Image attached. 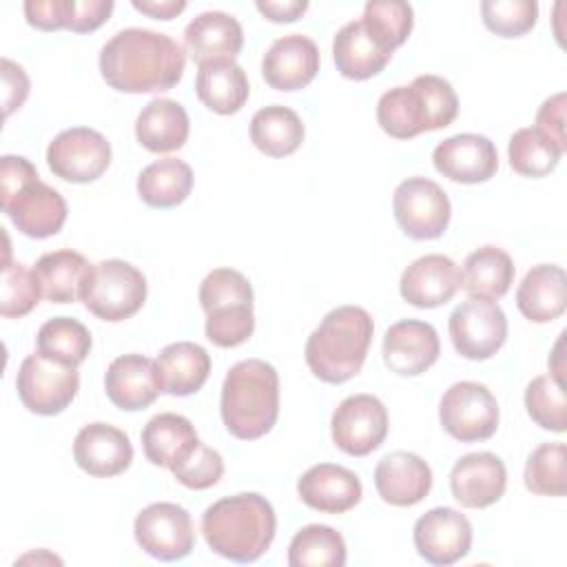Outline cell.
I'll list each match as a JSON object with an SVG mask.
<instances>
[{"label": "cell", "mask_w": 567, "mask_h": 567, "mask_svg": "<svg viewBox=\"0 0 567 567\" xmlns=\"http://www.w3.org/2000/svg\"><path fill=\"white\" fill-rule=\"evenodd\" d=\"M520 315L534 323H549L567 308V275L556 264H538L527 270L516 290Z\"/></svg>", "instance_id": "4316f807"}, {"label": "cell", "mask_w": 567, "mask_h": 567, "mask_svg": "<svg viewBox=\"0 0 567 567\" xmlns=\"http://www.w3.org/2000/svg\"><path fill=\"white\" fill-rule=\"evenodd\" d=\"M24 18L31 27H35L40 31L69 29L71 0H27Z\"/></svg>", "instance_id": "bcb514c9"}, {"label": "cell", "mask_w": 567, "mask_h": 567, "mask_svg": "<svg viewBox=\"0 0 567 567\" xmlns=\"http://www.w3.org/2000/svg\"><path fill=\"white\" fill-rule=\"evenodd\" d=\"M135 11L146 13L155 20H173L175 16H179L186 9L184 0H133L131 2Z\"/></svg>", "instance_id": "816d5d0a"}, {"label": "cell", "mask_w": 567, "mask_h": 567, "mask_svg": "<svg viewBox=\"0 0 567 567\" xmlns=\"http://www.w3.org/2000/svg\"><path fill=\"white\" fill-rule=\"evenodd\" d=\"M399 228L412 239H436L447 230L452 206L447 193L427 177L403 179L392 197Z\"/></svg>", "instance_id": "8fae6325"}, {"label": "cell", "mask_w": 567, "mask_h": 567, "mask_svg": "<svg viewBox=\"0 0 567 567\" xmlns=\"http://www.w3.org/2000/svg\"><path fill=\"white\" fill-rule=\"evenodd\" d=\"M193 190V168L177 157L148 164L137 177V195L151 208L179 206Z\"/></svg>", "instance_id": "e575fe53"}, {"label": "cell", "mask_w": 567, "mask_h": 567, "mask_svg": "<svg viewBox=\"0 0 567 567\" xmlns=\"http://www.w3.org/2000/svg\"><path fill=\"white\" fill-rule=\"evenodd\" d=\"M155 368L162 392L188 396L206 383L210 374V354L199 343L177 341L157 354Z\"/></svg>", "instance_id": "f546056e"}, {"label": "cell", "mask_w": 567, "mask_h": 567, "mask_svg": "<svg viewBox=\"0 0 567 567\" xmlns=\"http://www.w3.org/2000/svg\"><path fill=\"white\" fill-rule=\"evenodd\" d=\"M195 93L199 102L219 115H233L241 111L250 95L246 71L233 60H210L197 66Z\"/></svg>", "instance_id": "83f0119b"}, {"label": "cell", "mask_w": 567, "mask_h": 567, "mask_svg": "<svg viewBox=\"0 0 567 567\" xmlns=\"http://www.w3.org/2000/svg\"><path fill=\"white\" fill-rule=\"evenodd\" d=\"M447 330L461 357L485 361L503 348L507 339V317L496 301L470 297L452 310Z\"/></svg>", "instance_id": "30bf717a"}, {"label": "cell", "mask_w": 567, "mask_h": 567, "mask_svg": "<svg viewBox=\"0 0 567 567\" xmlns=\"http://www.w3.org/2000/svg\"><path fill=\"white\" fill-rule=\"evenodd\" d=\"M40 288L33 270L24 264L4 257L2 286H0V315L4 319H20L29 315L40 301Z\"/></svg>", "instance_id": "7bdbcfd3"}, {"label": "cell", "mask_w": 567, "mask_h": 567, "mask_svg": "<svg viewBox=\"0 0 567 567\" xmlns=\"http://www.w3.org/2000/svg\"><path fill=\"white\" fill-rule=\"evenodd\" d=\"M133 534L142 551L164 563L186 558L195 545L193 518L177 503H153L144 507L135 518Z\"/></svg>", "instance_id": "4fadbf2b"}, {"label": "cell", "mask_w": 567, "mask_h": 567, "mask_svg": "<svg viewBox=\"0 0 567 567\" xmlns=\"http://www.w3.org/2000/svg\"><path fill=\"white\" fill-rule=\"evenodd\" d=\"M414 547L430 565H454L470 554L472 525L452 507H434L414 523Z\"/></svg>", "instance_id": "2e32d148"}, {"label": "cell", "mask_w": 567, "mask_h": 567, "mask_svg": "<svg viewBox=\"0 0 567 567\" xmlns=\"http://www.w3.org/2000/svg\"><path fill=\"white\" fill-rule=\"evenodd\" d=\"M361 22L374 42L392 53L412 33L414 11L401 0H370L363 7Z\"/></svg>", "instance_id": "ab89813d"}, {"label": "cell", "mask_w": 567, "mask_h": 567, "mask_svg": "<svg viewBox=\"0 0 567 567\" xmlns=\"http://www.w3.org/2000/svg\"><path fill=\"white\" fill-rule=\"evenodd\" d=\"M514 261L498 246H483L467 255L461 272V288L470 297L501 299L514 284Z\"/></svg>", "instance_id": "836d02e7"}, {"label": "cell", "mask_w": 567, "mask_h": 567, "mask_svg": "<svg viewBox=\"0 0 567 567\" xmlns=\"http://www.w3.org/2000/svg\"><path fill=\"white\" fill-rule=\"evenodd\" d=\"M372 332V317L361 306L330 310L306 341L303 354L310 372L332 385L350 381L363 368Z\"/></svg>", "instance_id": "3957f363"}, {"label": "cell", "mask_w": 567, "mask_h": 567, "mask_svg": "<svg viewBox=\"0 0 567 567\" xmlns=\"http://www.w3.org/2000/svg\"><path fill=\"white\" fill-rule=\"evenodd\" d=\"M565 334L567 332H560L556 346H554V352L549 354V377L565 388V363H563V346H565Z\"/></svg>", "instance_id": "f5cc1de1"}, {"label": "cell", "mask_w": 567, "mask_h": 567, "mask_svg": "<svg viewBox=\"0 0 567 567\" xmlns=\"http://www.w3.org/2000/svg\"><path fill=\"white\" fill-rule=\"evenodd\" d=\"M252 299V286L239 270H210L199 286L206 339L217 348H237L248 341L255 330Z\"/></svg>", "instance_id": "8992f818"}, {"label": "cell", "mask_w": 567, "mask_h": 567, "mask_svg": "<svg viewBox=\"0 0 567 567\" xmlns=\"http://www.w3.org/2000/svg\"><path fill=\"white\" fill-rule=\"evenodd\" d=\"M507 487L505 463L492 452L461 456L450 472L452 496L470 509H483L501 501Z\"/></svg>", "instance_id": "d6986e66"}, {"label": "cell", "mask_w": 567, "mask_h": 567, "mask_svg": "<svg viewBox=\"0 0 567 567\" xmlns=\"http://www.w3.org/2000/svg\"><path fill=\"white\" fill-rule=\"evenodd\" d=\"M35 343L40 354L78 368L91 352V332L78 319L53 317L40 326Z\"/></svg>", "instance_id": "74e56055"}, {"label": "cell", "mask_w": 567, "mask_h": 567, "mask_svg": "<svg viewBox=\"0 0 567 567\" xmlns=\"http://www.w3.org/2000/svg\"><path fill=\"white\" fill-rule=\"evenodd\" d=\"M16 388L29 412L53 416L66 410L75 399L80 390V374L75 365H66L35 352L24 357L20 363Z\"/></svg>", "instance_id": "ba28073f"}, {"label": "cell", "mask_w": 567, "mask_h": 567, "mask_svg": "<svg viewBox=\"0 0 567 567\" xmlns=\"http://www.w3.org/2000/svg\"><path fill=\"white\" fill-rule=\"evenodd\" d=\"M507 157H509V166L518 175L545 177L558 166L563 151L549 137H545L536 126H525L509 137Z\"/></svg>", "instance_id": "f35d334b"}, {"label": "cell", "mask_w": 567, "mask_h": 567, "mask_svg": "<svg viewBox=\"0 0 567 567\" xmlns=\"http://www.w3.org/2000/svg\"><path fill=\"white\" fill-rule=\"evenodd\" d=\"M104 390L120 410H146L162 392L155 361L135 352L113 359L104 374Z\"/></svg>", "instance_id": "603a6c76"}, {"label": "cell", "mask_w": 567, "mask_h": 567, "mask_svg": "<svg viewBox=\"0 0 567 567\" xmlns=\"http://www.w3.org/2000/svg\"><path fill=\"white\" fill-rule=\"evenodd\" d=\"M334 445L350 456H368L388 434V410L372 394H352L343 399L330 419Z\"/></svg>", "instance_id": "5bb4252c"}, {"label": "cell", "mask_w": 567, "mask_h": 567, "mask_svg": "<svg viewBox=\"0 0 567 567\" xmlns=\"http://www.w3.org/2000/svg\"><path fill=\"white\" fill-rule=\"evenodd\" d=\"M186 51L166 33L122 29L100 51L102 80L120 93L171 91L184 75Z\"/></svg>", "instance_id": "6da1fadb"}, {"label": "cell", "mask_w": 567, "mask_h": 567, "mask_svg": "<svg viewBox=\"0 0 567 567\" xmlns=\"http://www.w3.org/2000/svg\"><path fill=\"white\" fill-rule=\"evenodd\" d=\"M221 421L239 441L261 439L279 416V374L261 359L235 363L221 385Z\"/></svg>", "instance_id": "277c9868"}, {"label": "cell", "mask_w": 567, "mask_h": 567, "mask_svg": "<svg viewBox=\"0 0 567 567\" xmlns=\"http://www.w3.org/2000/svg\"><path fill=\"white\" fill-rule=\"evenodd\" d=\"M171 472L175 481L188 489H208L224 476V458L217 450L199 441L184 461L171 467Z\"/></svg>", "instance_id": "f6af8a7d"}, {"label": "cell", "mask_w": 567, "mask_h": 567, "mask_svg": "<svg viewBox=\"0 0 567 567\" xmlns=\"http://www.w3.org/2000/svg\"><path fill=\"white\" fill-rule=\"evenodd\" d=\"M184 47L197 66L210 60H235L244 47V29L230 13L204 11L184 29Z\"/></svg>", "instance_id": "484cf974"}, {"label": "cell", "mask_w": 567, "mask_h": 567, "mask_svg": "<svg viewBox=\"0 0 567 567\" xmlns=\"http://www.w3.org/2000/svg\"><path fill=\"white\" fill-rule=\"evenodd\" d=\"M301 117L281 104L259 109L250 120V140L268 157L292 155L303 142Z\"/></svg>", "instance_id": "d590c367"}, {"label": "cell", "mask_w": 567, "mask_h": 567, "mask_svg": "<svg viewBox=\"0 0 567 567\" xmlns=\"http://www.w3.org/2000/svg\"><path fill=\"white\" fill-rule=\"evenodd\" d=\"M458 115L452 84L439 75H416L408 86L385 91L377 102V122L390 137L412 140L450 126Z\"/></svg>", "instance_id": "5b68a950"}, {"label": "cell", "mask_w": 567, "mask_h": 567, "mask_svg": "<svg viewBox=\"0 0 567 567\" xmlns=\"http://www.w3.org/2000/svg\"><path fill=\"white\" fill-rule=\"evenodd\" d=\"M275 529L272 505L255 492L219 498L202 516V534L208 547L233 563L261 558L275 538Z\"/></svg>", "instance_id": "7a4b0ae2"}, {"label": "cell", "mask_w": 567, "mask_h": 567, "mask_svg": "<svg viewBox=\"0 0 567 567\" xmlns=\"http://www.w3.org/2000/svg\"><path fill=\"white\" fill-rule=\"evenodd\" d=\"M199 443L193 423L175 412H162L153 416L142 430L144 456L157 467H175Z\"/></svg>", "instance_id": "1f68e13d"}, {"label": "cell", "mask_w": 567, "mask_h": 567, "mask_svg": "<svg viewBox=\"0 0 567 567\" xmlns=\"http://www.w3.org/2000/svg\"><path fill=\"white\" fill-rule=\"evenodd\" d=\"M374 487L379 496L394 507H412L432 489L430 465L412 452L385 454L374 467Z\"/></svg>", "instance_id": "cb8c5ba5"}, {"label": "cell", "mask_w": 567, "mask_h": 567, "mask_svg": "<svg viewBox=\"0 0 567 567\" xmlns=\"http://www.w3.org/2000/svg\"><path fill=\"white\" fill-rule=\"evenodd\" d=\"M146 277L124 259H104L89 266L80 299L102 321H124L146 301Z\"/></svg>", "instance_id": "52a82bcc"}, {"label": "cell", "mask_w": 567, "mask_h": 567, "mask_svg": "<svg viewBox=\"0 0 567 567\" xmlns=\"http://www.w3.org/2000/svg\"><path fill=\"white\" fill-rule=\"evenodd\" d=\"M51 173L71 184H89L104 175L111 164V144L86 126H73L58 133L47 148Z\"/></svg>", "instance_id": "7c38bea8"}, {"label": "cell", "mask_w": 567, "mask_h": 567, "mask_svg": "<svg viewBox=\"0 0 567 567\" xmlns=\"http://www.w3.org/2000/svg\"><path fill=\"white\" fill-rule=\"evenodd\" d=\"M73 458L89 476L109 478L128 470L133 461V445L120 427L109 423H89L75 434Z\"/></svg>", "instance_id": "44dd1931"}, {"label": "cell", "mask_w": 567, "mask_h": 567, "mask_svg": "<svg viewBox=\"0 0 567 567\" xmlns=\"http://www.w3.org/2000/svg\"><path fill=\"white\" fill-rule=\"evenodd\" d=\"M565 443H543L538 445L525 463V487L538 496H565Z\"/></svg>", "instance_id": "60d3db41"}, {"label": "cell", "mask_w": 567, "mask_h": 567, "mask_svg": "<svg viewBox=\"0 0 567 567\" xmlns=\"http://www.w3.org/2000/svg\"><path fill=\"white\" fill-rule=\"evenodd\" d=\"M89 266L91 264L71 248L44 252L33 266L40 295L51 303L78 301Z\"/></svg>", "instance_id": "d6a6232c"}, {"label": "cell", "mask_w": 567, "mask_h": 567, "mask_svg": "<svg viewBox=\"0 0 567 567\" xmlns=\"http://www.w3.org/2000/svg\"><path fill=\"white\" fill-rule=\"evenodd\" d=\"M441 341L432 323L403 319L392 323L383 337V363L399 377H416L436 363Z\"/></svg>", "instance_id": "ac0fdd59"}, {"label": "cell", "mask_w": 567, "mask_h": 567, "mask_svg": "<svg viewBox=\"0 0 567 567\" xmlns=\"http://www.w3.org/2000/svg\"><path fill=\"white\" fill-rule=\"evenodd\" d=\"M496 396L476 381H458L445 390L439 403V421L443 430L461 441H487L498 430Z\"/></svg>", "instance_id": "9c48e42d"}, {"label": "cell", "mask_w": 567, "mask_h": 567, "mask_svg": "<svg viewBox=\"0 0 567 567\" xmlns=\"http://www.w3.org/2000/svg\"><path fill=\"white\" fill-rule=\"evenodd\" d=\"M2 208L16 228L33 239L58 235L66 221L64 197L40 177L2 193Z\"/></svg>", "instance_id": "9a60e30c"}, {"label": "cell", "mask_w": 567, "mask_h": 567, "mask_svg": "<svg viewBox=\"0 0 567 567\" xmlns=\"http://www.w3.org/2000/svg\"><path fill=\"white\" fill-rule=\"evenodd\" d=\"M346 558L343 536L328 525L301 527L288 547L290 567H343Z\"/></svg>", "instance_id": "8d00e7d4"}, {"label": "cell", "mask_w": 567, "mask_h": 567, "mask_svg": "<svg viewBox=\"0 0 567 567\" xmlns=\"http://www.w3.org/2000/svg\"><path fill=\"white\" fill-rule=\"evenodd\" d=\"M319 49L315 40L290 33L270 44L261 60V75L270 89L299 91L308 86L319 71Z\"/></svg>", "instance_id": "ffe728a7"}, {"label": "cell", "mask_w": 567, "mask_h": 567, "mask_svg": "<svg viewBox=\"0 0 567 567\" xmlns=\"http://www.w3.org/2000/svg\"><path fill=\"white\" fill-rule=\"evenodd\" d=\"M332 55L337 71L343 78L357 82L379 75L392 58L390 51L374 42L361 20H352L337 31L332 42Z\"/></svg>", "instance_id": "4dcf8cb0"}, {"label": "cell", "mask_w": 567, "mask_h": 567, "mask_svg": "<svg viewBox=\"0 0 567 567\" xmlns=\"http://www.w3.org/2000/svg\"><path fill=\"white\" fill-rule=\"evenodd\" d=\"M2 86H4V117L20 109L29 95V78L24 69L9 58L2 60Z\"/></svg>", "instance_id": "681fc988"}, {"label": "cell", "mask_w": 567, "mask_h": 567, "mask_svg": "<svg viewBox=\"0 0 567 567\" xmlns=\"http://www.w3.org/2000/svg\"><path fill=\"white\" fill-rule=\"evenodd\" d=\"M188 131L186 109L168 97L151 100L135 120V137L151 153L179 151L188 140Z\"/></svg>", "instance_id": "f1b7e54d"}, {"label": "cell", "mask_w": 567, "mask_h": 567, "mask_svg": "<svg viewBox=\"0 0 567 567\" xmlns=\"http://www.w3.org/2000/svg\"><path fill=\"white\" fill-rule=\"evenodd\" d=\"M525 408L529 419L549 432L567 430V399L565 388L549 374L536 377L525 390Z\"/></svg>", "instance_id": "b9f144b4"}, {"label": "cell", "mask_w": 567, "mask_h": 567, "mask_svg": "<svg viewBox=\"0 0 567 567\" xmlns=\"http://www.w3.org/2000/svg\"><path fill=\"white\" fill-rule=\"evenodd\" d=\"M113 7L115 4L111 0H71L69 31L89 33L100 29L113 13Z\"/></svg>", "instance_id": "c3c4849f"}, {"label": "cell", "mask_w": 567, "mask_h": 567, "mask_svg": "<svg viewBox=\"0 0 567 567\" xmlns=\"http://www.w3.org/2000/svg\"><path fill=\"white\" fill-rule=\"evenodd\" d=\"M297 492L308 507L323 514H343L363 496L359 476L334 463H319L306 470L297 483Z\"/></svg>", "instance_id": "d4e9b609"}, {"label": "cell", "mask_w": 567, "mask_h": 567, "mask_svg": "<svg viewBox=\"0 0 567 567\" xmlns=\"http://www.w3.org/2000/svg\"><path fill=\"white\" fill-rule=\"evenodd\" d=\"M257 11L272 22H295L308 11L306 0H257Z\"/></svg>", "instance_id": "f907efd6"}, {"label": "cell", "mask_w": 567, "mask_h": 567, "mask_svg": "<svg viewBox=\"0 0 567 567\" xmlns=\"http://www.w3.org/2000/svg\"><path fill=\"white\" fill-rule=\"evenodd\" d=\"M483 24L501 38H518L534 29L538 4L534 0H483Z\"/></svg>", "instance_id": "ee69618b"}, {"label": "cell", "mask_w": 567, "mask_h": 567, "mask_svg": "<svg viewBox=\"0 0 567 567\" xmlns=\"http://www.w3.org/2000/svg\"><path fill=\"white\" fill-rule=\"evenodd\" d=\"M434 168L458 184H481L496 175L498 153L489 137L478 133H458L441 144L432 153Z\"/></svg>", "instance_id": "e0dca14e"}, {"label": "cell", "mask_w": 567, "mask_h": 567, "mask_svg": "<svg viewBox=\"0 0 567 567\" xmlns=\"http://www.w3.org/2000/svg\"><path fill=\"white\" fill-rule=\"evenodd\" d=\"M461 270L458 266L439 252L414 259L401 275L399 292L414 308H436L458 292Z\"/></svg>", "instance_id": "7402d4cb"}, {"label": "cell", "mask_w": 567, "mask_h": 567, "mask_svg": "<svg viewBox=\"0 0 567 567\" xmlns=\"http://www.w3.org/2000/svg\"><path fill=\"white\" fill-rule=\"evenodd\" d=\"M565 93H556L551 97H547L538 113H536V128L549 137L565 155L567 151V137H565Z\"/></svg>", "instance_id": "7dc6e473"}]
</instances>
